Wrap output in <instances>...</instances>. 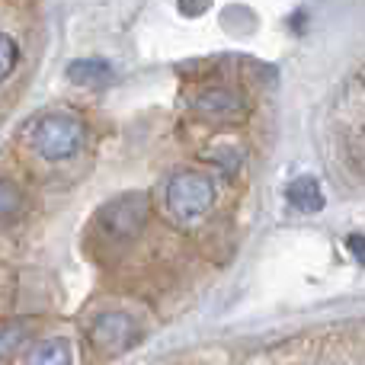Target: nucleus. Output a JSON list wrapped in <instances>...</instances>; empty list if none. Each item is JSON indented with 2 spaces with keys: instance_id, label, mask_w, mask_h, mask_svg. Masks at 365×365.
<instances>
[{
  "instance_id": "9",
  "label": "nucleus",
  "mask_w": 365,
  "mask_h": 365,
  "mask_svg": "<svg viewBox=\"0 0 365 365\" xmlns=\"http://www.w3.org/2000/svg\"><path fill=\"white\" fill-rule=\"evenodd\" d=\"M23 212V189L16 186L13 180L0 177V225Z\"/></svg>"
},
{
  "instance_id": "11",
  "label": "nucleus",
  "mask_w": 365,
  "mask_h": 365,
  "mask_svg": "<svg viewBox=\"0 0 365 365\" xmlns=\"http://www.w3.org/2000/svg\"><path fill=\"white\" fill-rule=\"evenodd\" d=\"M16 61H19L16 42H13L6 32H0V81H6V77H10V71L16 68Z\"/></svg>"
},
{
  "instance_id": "1",
  "label": "nucleus",
  "mask_w": 365,
  "mask_h": 365,
  "mask_svg": "<svg viewBox=\"0 0 365 365\" xmlns=\"http://www.w3.org/2000/svg\"><path fill=\"white\" fill-rule=\"evenodd\" d=\"M215 199H218L215 180L199 170L173 173L164 186L167 215H170L173 221H180V225H195V221H202L215 208Z\"/></svg>"
},
{
  "instance_id": "12",
  "label": "nucleus",
  "mask_w": 365,
  "mask_h": 365,
  "mask_svg": "<svg viewBox=\"0 0 365 365\" xmlns=\"http://www.w3.org/2000/svg\"><path fill=\"white\" fill-rule=\"evenodd\" d=\"M208 4H212V0H177L182 16H199V13L208 10Z\"/></svg>"
},
{
  "instance_id": "4",
  "label": "nucleus",
  "mask_w": 365,
  "mask_h": 365,
  "mask_svg": "<svg viewBox=\"0 0 365 365\" xmlns=\"http://www.w3.org/2000/svg\"><path fill=\"white\" fill-rule=\"evenodd\" d=\"M87 336L93 343V349H100V353H125L138 343L141 330L135 324V317L125 314V311H106L90 324Z\"/></svg>"
},
{
  "instance_id": "2",
  "label": "nucleus",
  "mask_w": 365,
  "mask_h": 365,
  "mask_svg": "<svg viewBox=\"0 0 365 365\" xmlns=\"http://www.w3.org/2000/svg\"><path fill=\"white\" fill-rule=\"evenodd\" d=\"M29 141L36 148V154H42L45 160H68L83 148L87 128L71 113H51V115H42L29 128Z\"/></svg>"
},
{
  "instance_id": "3",
  "label": "nucleus",
  "mask_w": 365,
  "mask_h": 365,
  "mask_svg": "<svg viewBox=\"0 0 365 365\" xmlns=\"http://www.w3.org/2000/svg\"><path fill=\"white\" fill-rule=\"evenodd\" d=\"M151 218V199L145 192H125L109 199L106 205L96 212L103 234L113 240H132L141 234V227Z\"/></svg>"
},
{
  "instance_id": "13",
  "label": "nucleus",
  "mask_w": 365,
  "mask_h": 365,
  "mask_svg": "<svg viewBox=\"0 0 365 365\" xmlns=\"http://www.w3.org/2000/svg\"><path fill=\"white\" fill-rule=\"evenodd\" d=\"M349 250L359 257V263H365V237H359V234H356V237H349Z\"/></svg>"
},
{
  "instance_id": "6",
  "label": "nucleus",
  "mask_w": 365,
  "mask_h": 365,
  "mask_svg": "<svg viewBox=\"0 0 365 365\" xmlns=\"http://www.w3.org/2000/svg\"><path fill=\"white\" fill-rule=\"evenodd\" d=\"M23 365H71V343L61 340V336L36 343V346L26 353Z\"/></svg>"
},
{
  "instance_id": "8",
  "label": "nucleus",
  "mask_w": 365,
  "mask_h": 365,
  "mask_svg": "<svg viewBox=\"0 0 365 365\" xmlns=\"http://www.w3.org/2000/svg\"><path fill=\"white\" fill-rule=\"evenodd\" d=\"M289 202L302 212H321L324 208V192H321V182L314 177H298L289 186Z\"/></svg>"
},
{
  "instance_id": "7",
  "label": "nucleus",
  "mask_w": 365,
  "mask_h": 365,
  "mask_svg": "<svg viewBox=\"0 0 365 365\" xmlns=\"http://www.w3.org/2000/svg\"><path fill=\"white\" fill-rule=\"evenodd\" d=\"M109 74H113V68H109L106 61H96V58L68 64V77H71V83H77V87H103V83L109 81Z\"/></svg>"
},
{
  "instance_id": "10",
  "label": "nucleus",
  "mask_w": 365,
  "mask_h": 365,
  "mask_svg": "<svg viewBox=\"0 0 365 365\" xmlns=\"http://www.w3.org/2000/svg\"><path fill=\"white\" fill-rule=\"evenodd\" d=\"M29 324L26 321H16V324H10V327H4L0 330V359H10L16 349H23V343L29 340Z\"/></svg>"
},
{
  "instance_id": "5",
  "label": "nucleus",
  "mask_w": 365,
  "mask_h": 365,
  "mask_svg": "<svg viewBox=\"0 0 365 365\" xmlns=\"http://www.w3.org/2000/svg\"><path fill=\"white\" fill-rule=\"evenodd\" d=\"M192 109L202 119L212 122H237L247 113V103L237 90L225 87V83H212V87H202L192 100Z\"/></svg>"
}]
</instances>
